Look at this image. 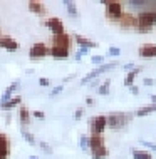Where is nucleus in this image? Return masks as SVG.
I'll use <instances>...</instances> for the list:
<instances>
[{
    "mask_svg": "<svg viewBox=\"0 0 156 159\" xmlns=\"http://www.w3.org/2000/svg\"><path fill=\"white\" fill-rule=\"evenodd\" d=\"M133 116L134 114H131V112H111L106 117L107 127H111L112 131H119L121 127H124L129 121H131Z\"/></svg>",
    "mask_w": 156,
    "mask_h": 159,
    "instance_id": "nucleus-1",
    "label": "nucleus"
},
{
    "mask_svg": "<svg viewBox=\"0 0 156 159\" xmlns=\"http://www.w3.org/2000/svg\"><path fill=\"white\" fill-rule=\"evenodd\" d=\"M138 19V30H139L141 34H148L151 29L156 25V17L154 14L151 10H144V12H141L139 15L136 17Z\"/></svg>",
    "mask_w": 156,
    "mask_h": 159,
    "instance_id": "nucleus-2",
    "label": "nucleus"
},
{
    "mask_svg": "<svg viewBox=\"0 0 156 159\" xmlns=\"http://www.w3.org/2000/svg\"><path fill=\"white\" fill-rule=\"evenodd\" d=\"M104 5H106V15L109 17V20H112V22H116L118 19H121V15L124 14L123 3L121 2L109 0V2H104Z\"/></svg>",
    "mask_w": 156,
    "mask_h": 159,
    "instance_id": "nucleus-3",
    "label": "nucleus"
},
{
    "mask_svg": "<svg viewBox=\"0 0 156 159\" xmlns=\"http://www.w3.org/2000/svg\"><path fill=\"white\" fill-rule=\"evenodd\" d=\"M118 64L116 62H109V64H102V66H99L97 69H94V70H91L87 75L84 77V79L81 80V84H87V82H91V80H94L97 75H101V74H104V72H107V70H111V69H114Z\"/></svg>",
    "mask_w": 156,
    "mask_h": 159,
    "instance_id": "nucleus-4",
    "label": "nucleus"
},
{
    "mask_svg": "<svg viewBox=\"0 0 156 159\" xmlns=\"http://www.w3.org/2000/svg\"><path fill=\"white\" fill-rule=\"evenodd\" d=\"M47 54H49V49H47V45L44 44V42H35V44L30 47V50H29V57L34 59V61L44 59Z\"/></svg>",
    "mask_w": 156,
    "mask_h": 159,
    "instance_id": "nucleus-5",
    "label": "nucleus"
},
{
    "mask_svg": "<svg viewBox=\"0 0 156 159\" xmlns=\"http://www.w3.org/2000/svg\"><path fill=\"white\" fill-rule=\"evenodd\" d=\"M89 127H91V131H92V134H99V136H102V132L106 131V127H107L106 116H97V117L91 119Z\"/></svg>",
    "mask_w": 156,
    "mask_h": 159,
    "instance_id": "nucleus-6",
    "label": "nucleus"
},
{
    "mask_svg": "<svg viewBox=\"0 0 156 159\" xmlns=\"http://www.w3.org/2000/svg\"><path fill=\"white\" fill-rule=\"evenodd\" d=\"M45 27L54 34V35H60L64 34V22L59 19V17H50V19L45 20Z\"/></svg>",
    "mask_w": 156,
    "mask_h": 159,
    "instance_id": "nucleus-7",
    "label": "nucleus"
},
{
    "mask_svg": "<svg viewBox=\"0 0 156 159\" xmlns=\"http://www.w3.org/2000/svg\"><path fill=\"white\" fill-rule=\"evenodd\" d=\"M116 22L121 25V29H136L138 27V19L133 14H123L121 19H118Z\"/></svg>",
    "mask_w": 156,
    "mask_h": 159,
    "instance_id": "nucleus-8",
    "label": "nucleus"
},
{
    "mask_svg": "<svg viewBox=\"0 0 156 159\" xmlns=\"http://www.w3.org/2000/svg\"><path fill=\"white\" fill-rule=\"evenodd\" d=\"M52 45H54V47H64V49L71 50V45H72L71 35H67L66 32L60 34V35H54V37H52Z\"/></svg>",
    "mask_w": 156,
    "mask_h": 159,
    "instance_id": "nucleus-9",
    "label": "nucleus"
},
{
    "mask_svg": "<svg viewBox=\"0 0 156 159\" xmlns=\"http://www.w3.org/2000/svg\"><path fill=\"white\" fill-rule=\"evenodd\" d=\"M138 54L143 59H154L156 57V45L154 44H143L138 49Z\"/></svg>",
    "mask_w": 156,
    "mask_h": 159,
    "instance_id": "nucleus-10",
    "label": "nucleus"
},
{
    "mask_svg": "<svg viewBox=\"0 0 156 159\" xmlns=\"http://www.w3.org/2000/svg\"><path fill=\"white\" fill-rule=\"evenodd\" d=\"M0 49H5L7 52H15L19 50V42L12 37H0Z\"/></svg>",
    "mask_w": 156,
    "mask_h": 159,
    "instance_id": "nucleus-11",
    "label": "nucleus"
},
{
    "mask_svg": "<svg viewBox=\"0 0 156 159\" xmlns=\"http://www.w3.org/2000/svg\"><path fill=\"white\" fill-rule=\"evenodd\" d=\"M10 156V141L5 134L0 132V159H8Z\"/></svg>",
    "mask_w": 156,
    "mask_h": 159,
    "instance_id": "nucleus-12",
    "label": "nucleus"
},
{
    "mask_svg": "<svg viewBox=\"0 0 156 159\" xmlns=\"http://www.w3.org/2000/svg\"><path fill=\"white\" fill-rule=\"evenodd\" d=\"M27 7H29V10L32 12V14H35V15H45L47 14L45 3L37 2V0H30V2L27 3Z\"/></svg>",
    "mask_w": 156,
    "mask_h": 159,
    "instance_id": "nucleus-13",
    "label": "nucleus"
},
{
    "mask_svg": "<svg viewBox=\"0 0 156 159\" xmlns=\"http://www.w3.org/2000/svg\"><path fill=\"white\" fill-rule=\"evenodd\" d=\"M49 54L52 55V57H55V59H67L69 54H71V50L64 49V47H54L52 45L49 49Z\"/></svg>",
    "mask_w": 156,
    "mask_h": 159,
    "instance_id": "nucleus-14",
    "label": "nucleus"
},
{
    "mask_svg": "<svg viewBox=\"0 0 156 159\" xmlns=\"http://www.w3.org/2000/svg\"><path fill=\"white\" fill-rule=\"evenodd\" d=\"M20 85V82L19 80H15V82H12L8 87L5 89V92L2 94V97H0V104H3V102H7L8 99H12V94H14L15 91H17V87Z\"/></svg>",
    "mask_w": 156,
    "mask_h": 159,
    "instance_id": "nucleus-15",
    "label": "nucleus"
},
{
    "mask_svg": "<svg viewBox=\"0 0 156 159\" xmlns=\"http://www.w3.org/2000/svg\"><path fill=\"white\" fill-rule=\"evenodd\" d=\"M76 42L79 44L82 49H96L97 44L94 40H89V39H86L84 35H76Z\"/></svg>",
    "mask_w": 156,
    "mask_h": 159,
    "instance_id": "nucleus-16",
    "label": "nucleus"
},
{
    "mask_svg": "<svg viewBox=\"0 0 156 159\" xmlns=\"http://www.w3.org/2000/svg\"><path fill=\"white\" fill-rule=\"evenodd\" d=\"M19 119H20V124H22V127H25V126H27V124L30 122V111H29L25 106H20Z\"/></svg>",
    "mask_w": 156,
    "mask_h": 159,
    "instance_id": "nucleus-17",
    "label": "nucleus"
},
{
    "mask_svg": "<svg viewBox=\"0 0 156 159\" xmlns=\"http://www.w3.org/2000/svg\"><path fill=\"white\" fill-rule=\"evenodd\" d=\"M91 154H92V159H106L109 151H107L106 146H101V148H94L91 149Z\"/></svg>",
    "mask_w": 156,
    "mask_h": 159,
    "instance_id": "nucleus-18",
    "label": "nucleus"
},
{
    "mask_svg": "<svg viewBox=\"0 0 156 159\" xmlns=\"http://www.w3.org/2000/svg\"><path fill=\"white\" fill-rule=\"evenodd\" d=\"M20 102H22V97H20V96H17V97H12V99H8L7 102H3V104H0V109H3V111H10V109H14L15 106H19Z\"/></svg>",
    "mask_w": 156,
    "mask_h": 159,
    "instance_id": "nucleus-19",
    "label": "nucleus"
},
{
    "mask_svg": "<svg viewBox=\"0 0 156 159\" xmlns=\"http://www.w3.org/2000/svg\"><path fill=\"white\" fill-rule=\"evenodd\" d=\"M141 72V67H134L133 70H129L128 74H126V79H124V85H128V87H131L133 82H134V79L138 77V74Z\"/></svg>",
    "mask_w": 156,
    "mask_h": 159,
    "instance_id": "nucleus-20",
    "label": "nucleus"
},
{
    "mask_svg": "<svg viewBox=\"0 0 156 159\" xmlns=\"http://www.w3.org/2000/svg\"><path fill=\"white\" fill-rule=\"evenodd\" d=\"M104 146V137L99 136V134H92L89 137V148L94 149V148H101Z\"/></svg>",
    "mask_w": 156,
    "mask_h": 159,
    "instance_id": "nucleus-21",
    "label": "nucleus"
},
{
    "mask_svg": "<svg viewBox=\"0 0 156 159\" xmlns=\"http://www.w3.org/2000/svg\"><path fill=\"white\" fill-rule=\"evenodd\" d=\"M151 112H156V104H151V106H146V107H141L139 111L136 112L138 117H144V116H148Z\"/></svg>",
    "mask_w": 156,
    "mask_h": 159,
    "instance_id": "nucleus-22",
    "label": "nucleus"
},
{
    "mask_svg": "<svg viewBox=\"0 0 156 159\" xmlns=\"http://www.w3.org/2000/svg\"><path fill=\"white\" fill-rule=\"evenodd\" d=\"M133 157H134V159H153L151 152H148V151H139V149H133Z\"/></svg>",
    "mask_w": 156,
    "mask_h": 159,
    "instance_id": "nucleus-23",
    "label": "nucleus"
},
{
    "mask_svg": "<svg viewBox=\"0 0 156 159\" xmlns=\"http://www.w3.org/2000/svg\"><path fill=\"white\" fill-rule=\"evenodd\" d=\"M64 7L67 8V12H69V15H71V17H77V15H79V14H77V7H76L74 2L66 0V2H64Z\"/></svg>",
    "mask_w": 156,
    "mask_h": 159,
    "instance_id": "nucleus-24",
    "label": "nucleus"
},
{
    "mask_svg": "<svg viewBox=\"0 0 156 159\" xmlns=\"http://www.w3.org/2000/svg\"><path fill=\"white\" fill-rule=\"evenodd\" d=\"M20 134H22V137H24L25 141H27V143H29L30 146H35V137H34L32 134H30V132H29L25 127L20 129Z\"/></svg>",
    "mask_w": 156,
    "mask_h": 159,
    "instance_id": "nucleus-25",
    "label": "nucleus"
},
{
    "mask_svg": "<svg viewBox=\"0 0 156 159\" xmlns=\"http://www.w3.org/2000/svg\"><path fill=\"white\" fill-rule=\"evenodd\" d=\"M109 85H111V79L104 80V82L97 87V94H101V96H106V94H109Z\"/></svg>",
    "mask_w": 156,
    "mask_h": 159,
    "instance_id": "nucleus-26",
    "label": "nucleus"
},
{
    "mask_svg": "<svg viewBox=\"0 0 156 159\" xmlns=\"http://www.w3.org/2000/svg\"><path fill=\"white\" fill-rule=\"evenodd\" d=\"M79 146H81V149H87V148H89V137H87V136H81Z\"/></svg>",
    "mask_w": 156,
    "mask_h": 159,
    "instance_id": "nucleus-27",
    "label": "nucleus"
},
{
    "mask_svg": "<svg viewBox=\"0 0 156 159\" xmlns=\"http://www.w3.org/2000/svg\"><path fill=\"white\" fill-rule=\"evenodd\" d=\"M39 146H40V149L44 152H47V154H52V148L47 143H44V141H40V143H39Z\"/></svg>",
    "mask_w": 156,
    "mask_h": 159,
    "instance_id": "nucleus-28",
    "label": "nucleus"
},
{
    "mask_svg": "<svg viewBox=\"0 0 156 159\" xmlns=\"http://www.w3.org/2000/svg\"><path fill=\"white\" fill-rule=\"evenodd\" d=\"M92 64H96V66H102V61H104V55H92Z\"/></svg>",
    "mask_w": 156,
    "mask_h": 159,
    "instance_id": "nucleus-29",
    "label": "nucleus"
},
{
    "mask_svg": "<svg viewBox=\"0 0 156 159\" xmlns=\"http://www.w3.org/2000/svg\"><path fill=\"white\" fill-rule=\"evenodd\" d=\"M62 91H64V87H62V85H57L55 89H52V91H50L49 96H50V97H54V96H57V94H60Z\"/></svg>",
    "mask_w": 156,
    "mask_h": 159,
    "instance_id": "nucleus-30",
    "label": "nucleus"
},
{
    "mask_svg": "<svg viewBox=\"0 0 156 159\" xmlns=\"http://www.w3.org/2000/svg\"><path fill=\"white\" fill-rule=\"evenodd\" d=\"M107 54H109V55H114V57H116V55L121 54V50L118 49V47H109V49H107Z\"/></svg>",
    "mask_w": 156,
    "mask_h": 159,
    "instance_id": "nucleus-31",
    "label": "nucleus"
},
{
    "mask_svg": "<svg viewBox=\"0 0 156 159\" xmlns=\"http://www.w3.org/2000/svg\"><path fill=\"white\" fill-rule=\"evenodd\" d=\"M129 5H131V7H146L148 3L141 2V0H134V2H129Z\"/></svg>",
    "mask_w": 156,
    "mask_h": 159,
    "instance_id": "nucleus-32",
    "label": "nucleus"
},
{
    "mask_svg": "<svg viewBox=\"0 0 156 159\" xmlns=\"http://www.w3.org/2000/svg\"><path fill=\"white\" fill-rule=\"evenodd\" d=\"M82 114H84V109H82V107L76 109V112H74V119H76V121H79V119L82 117Z\"/></svg>",
    "mask_w": 156,
    "mask_h": 159,
    "instance_id": "nucleus-33",
    "label": "nucleus"
},
{
    "mask_svg": "<svg viewBox=\"0 0 156 159\" xmlns=\"http://www.w3.org/2000/svg\"><path fill=\"white\" fill-rule=\"evenodd\" d=\"M32 116H34V117H37V119H40V121H44V119H45V114L42 112V111H35Z\"/></svg>",
    "mask_w": 156,
    "mask_h": 159,
    "instance_id": "nucleus-34",
    "label": "nucleus"
},
{
    "mask_svg": "<svg viewBox=\"0 0 156 159\" xmlns=\"http://www.w3.org/2000/svg\"><path fill=\"white\" fill-rule=\"evenodd\" d=\"M139 143H141L143 146H146V148H149V149H153V151H156V144L148 143V141H139Z\"/></svg>",
    "mask_w": 156,
    "mask_h": 159,
    "instance_id": "nucleus-35",
    "label": "nucleus"
},
{
    "mask_svg": "<svg viewBox=\"0 0 156 159\" xmlns=\"http://www.w3.org/2000/svg\"><path fill=\"white\" fill-rule=\"evenodd\" d=\"M39 84H40V85H44V87H47V85H50L49 79H39Z\"/></svg>",
    "mask_w": 156,
    "mask_h": 159,
    "instance_id": "nucleus-36",
    "label": "nucleus"
},
{
    "mask_svg": "<svg viewBox=\"0 0 156 159\" xmlns=\"http://www.w3.org/2000/svg\"><path fill=\"white\" fill-rule=\"evenodd\" d=\"M129 91H131V94H134V96H138V94H139V89H138L136 85H131V87H129Z\"/></svg>",
    "mask_w": 156,
    "mask_h": 159,
    "instance_id": "nucleus-37",
    "label": "nucleus"
},
{
    "mask_svg": "<svg viewBox=\"0 0 156 159\" xmlns=\"http://www.w3.org/2000/svg\"><path fill=\"white\" fill-rule=\"evenodd\" d=\"M143 82H144V85H153V84H154V80H153V79H148V77H146V79L143 80Z\"/></svg>",
    "mask_w": 156,
    "mask_h": 159,
    "instance_id": "nucleus-38",
    "label": "nucleus"
},
{
    "mask_svg": "<svg viewBox=\"0 0 156 159\" xmlns=\"http://www.w3.org/2000/svg\"><path fill=\"white\" fill-rule=\"evenodd\" d=\"M87 52H89V49H82V47H81V50H79L77 54H81V57H82V55H86Z\"/></svg>",
    "mask_w": 156,
    "mask_h": 159,
    "instance_id": "nucleus-39",
    "label": "nucleus"
},
{
    "mask_svg": "<svg viewBox=\"0 0 156 159\" xmlns=\"http://www.w3.org/2000/svg\"><path fill=\"white\" fill-rule=\"evenodd\" d=\"M86 104H87V106H92V104H94V99H92V97H87V99H86Z\"/></svg>",
    "mask_w": 156,
    "mask_h": 159,
    "instance_id": "nucleus-40",
    "label": "nucleus"
},
{
    "mask_svg": "<svg viewBox=\"0 0 156 159\" xmlns=\"http://www.w3.org/2000/svg\"><path fill=\"white\" fill-rule=\"evenodd\" d=\"M124 69H128V70H131V69H134L133 64H128V66H124Z\"/></svg>",
    "mask_w": 156,
    "mask_h": 159,
    "instance_id": "nucleus-41",
    "label": "nucleus"
},
{
    "mask_svg": "<svg viewBox=\"0 0 156 159\" xmlns=\"http://www.w3.org/2000/svg\"><path fill=\"white\" fill-rule=\"evenodd\" d=\"M151 101H153V104H156V96H151Z\"/></svg>",
    "mask_w": 156,
    "mask_h": 159,
    "instance_id": "nucleus-42",
    "label": "nucleus"
},
{
    "mask_svg": "<svg viewBox=\"0 0 156 159\" xmlns=\"http://www.w3.org/2000/svg\"><path fill=\"white\" fill-rule=\"evenodd\" d=\"M29 159H39V157H29Z\"/></svg>",
    "mask_w": 156,
    "mask_h": 159,
    "instance_id": "nucleus-43",
    "label": "nucleus"
}]
</instances>
